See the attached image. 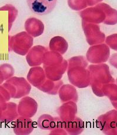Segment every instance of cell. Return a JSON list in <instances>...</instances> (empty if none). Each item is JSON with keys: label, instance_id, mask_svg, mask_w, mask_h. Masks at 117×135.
Wrapping results in <instances>:
<instances>
[{"label": "cell", "instance_id": "1", "mask_svg": "<svg viewBox=\"0 0 117 135\" xmlns=\"http://www.w3.org/2000/svg\"><path fill=\"white\" fill-rule=\"evenodd\" d=\"M57 0H27V3L32 12L38 16L47 15L56 6Z\"/></svg>", "mask_w": 117, "mask_h": 135}, {"label": "cell", "instance_id": "2", "mask_svg": "<svg viewBox=\"0 0 117 135\" xmlns=\"http://www.w3.org/2000/svg\"><path fill=\"white\" fill-rule=\"evenodd\" d=\"M33 130L32 120L29 119L20 117L16 122L14 128L15 133L18 134H26L31 133Z\"/></svg>", "mask_w": 117, "mask_h": 135}, {"label": "cell", "instance_id": "3", "mask_svg": "<svg viewBox=\"0 0 117 135\" xmlns=\"http://www.w3.org/2000/svg\"><path fill=\"white\" fill-rule=\"evenodd\" d=\"M55 121L53 117L48 114H44L39 117L38 125L39 128L44 130H51L54 128Z\"/></svg>", "mask_w": 117, "mask_h": 135}]
</instances>
